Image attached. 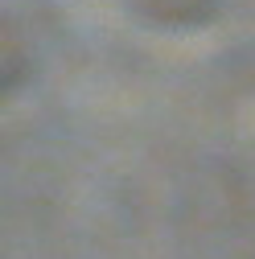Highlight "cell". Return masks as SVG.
Listing matches in <instances>:
<instances>
[{
	"label": "cell",
	"mask_w": 255,
	"mask_h": 259,
	"mask_svg": "<svg viewBox=\"0 0 255 259\" xmlns=\"http://www.w3.org/2000/svg\"><path fill=\"white\" fill-rule=\"evenodd\" d=\"M128 9L156 29H194L214 17L218 0H128Z\"/></svg>",
	"instance_id": "obj_1"
}]
</instances>
